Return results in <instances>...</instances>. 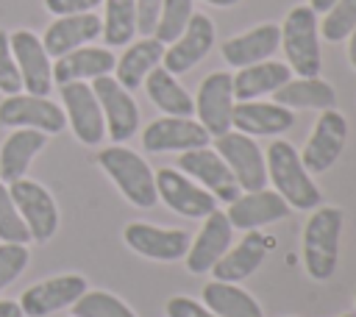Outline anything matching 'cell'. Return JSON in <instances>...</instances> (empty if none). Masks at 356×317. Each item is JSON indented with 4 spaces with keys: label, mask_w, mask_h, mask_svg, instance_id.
<instances>
[{
    "label": "cell",
    "mask_w": 356,
    "mask_h": 317,
    "mask_svg": "<svg viewBox=\"0 0 356 317\" xmlns=\"http://www.w3.org/2000/svg\"><path fill=\"white\" fill-rule=\"evenodd\" d=\"M267 178L275 192L289 203V209L312 211L320 206V189L312 181V172L303 167L300 153L286 139H273L264 156Z\"/></svg>",
    "instance_id": "6da1fadb"
},
{
    "label": "cell",
    "mask_w": 356,
    "mask_h": 317,
    "mask_svg": "<svg viewBox=\"0 0 356 317\" xmlns=\"http://www.w3.org/2000/svg\"><path fill=\"white\" fill-rule=\"evenodd\" d=\"M342 209L339 206H317L312 209L303 225V267L309 278L328 281L339 264V234H342Z\"/></svg>",
    "instance_id": "7a4b0ae2"
},
{
    "label": "cell",
    "mask_w": 356,
    "mask_h": 317,
    "mask_svg": "<svg viewBox=\"0 0 356 317\" xmlns=\"http://www.w3.org/2000/svg\"><path fill=\"white\" fill-rule=\"evenodd\" d=\"M97 164L103 167V172L114 181V186L120 189V195L136 206V209H150L156 206V178L150 164L131 147L125 145H111L103 147L97 153Z\"/></svg>",
    "instance_id": "3957f363"
},
{
    "label": "cell",
    "mask_w": 356,
    "mask_h": 317,
    "mask_svg": "<svg viewBox=\"0 0 356 317\" xmlns=\"http://www.w3.org/2000/svg\"><path fill=\"white\" fill-rule=\"evenodd\" d=\"M281 28V44L286 56V67L300 78L320 75L323 56H320V31H317V14L309 6H295L284 17Z\"/></svg>",
    "instance_id": "277c9868"
},
{
    "label": "cell",
    "mask_w": 356,
    "mask_h": 317,
    "mask_svg": "<svg viewBox=\"0 0 356 317\" xmlns=\"http://www.w3.org/2000/svg\"><path fill=\"white\" fill-rule=\"evenodd\" d=\"M217 156L228 164L231 175L236 178L242 192H256L267 186V164H264V153L256 145L253 136L239 133V131H225L220 136L211 139Z\"/></svg>",
    "instance_id": "5b68a950"
},
{
    "label": "cell",
    "mask_w": 356,
    "mask_h": 317,
    "mask_svg": "<svg viewBox=\"0 0 356 317\" xmlns=\"http://www.w3.org/2000/svg\"><path fill=\"white\" fill-rule=\"evenodd\" d=\"M345 142H348V120L342 111L334 108H325L320 111L303 150H300V161L303 167L312 172V175H320L325 170L334 167V161L342 156L345 150Z\"/></svg>",
    "instance_id": "8992f818"
},
{
    "label": "cell",
    "mask_w": 356,
    "mask_h": 317,
    "mask_svg": "<svg viewBox=\"0 0 356 317\" xmlns=\"http://www.w3.org/2000/svg\"><path fill=\"white\" fill-rule=\"evenodd\" d=\"M6 186H8V195H11L22 222L31 231V239L33 242L53 239V234L58 228V206H56L53 195L42 184L28 181V178H17Z\"/></svg>",
    "instance_id": "52a82bcc"
},
{
    "label": "cell",
    "mask_w": 356,
    "mask_h": 317,
    "mask_svg": "<svg viewBox=\"0 0 356 317\" xmlns=\"http://www.w3.org/2000/svg\"><path fill=\"white\" fill-rule=\"evenodd\" d=\"M192 100H195L197 122L209 131L211 139L225 133V131H231V117H234V106H236L231 72H222V70L209 72L200 81L197 95Z\"/></svg>",
    "instance_id": "ba28073f"
},
{
    "label": "cell",
    "mask_w": 356,
    "mask_h": 317,
    "mask_svg": "<svg viewBox=\"0 0 356 317\" xmlns=\"http://www.w3.org/2000/svg\"><path fill=\"white\" fill-rule=\"evenodd\" d=\"M89 86L100 103V111L106 120V133L117 145L131 139L139 128V106H136L134 95L125 86H120V81L114 75H100Z\"/></svg>",
    "instance_id": "9c48e42d"
},
{
    "label": "cell",
    "mask_w": 356,
    "mask_h": 317,
    "mask_svg": "<svg viewBox=\"0 0 356 317\" xmlns=\"http://www.w3.org/2000/svg\"><path fill=\"white\" fill-rule=\"evenodd\" d=\"M153 178H156V195L164 200V206H170L181 217L200 220V217H209L217 209L214 195L206 192L200 184H195L181 170L161 167L159 172H153Z\"/></svg>",
    "instance_id": "30bf717a"
},
{
    "label": "cell",
    "mask_w": 356,
    "mask_h": 317,
    "mask_svg": "<svg viewBox=\"0 0 356 317\" xmlns=\"http://www.w3.org/2000/svg\"><path fill=\"white\" fill-rule=\"evenodd\" d=\"M178 170L184 175H189L195 184H200L206 192H211L214 200L231 203L242 192L239 184H236V178L231 175L228 164L217 156V150H209V145L178 153Z\"/></svg>",
    "instance_id": "8fae6325"
},
{
    "label": "cell",
    "mask_w": 356,
    "mask_h": 317,
    "mask_svg": "<svg viewBox=\"0 0 356 317\" xmlns=\"http://www.w3.org/2000/svg\"><path fill=\"white\" fill-rule=\"evenodd\" d=\"M0 125L6 128H36L42 133H61L67 125L64 108L50 97L39 95H6L0 103Z\"/></svg>",
    "instance_id": "7c38bea8"
},
{
    "label": "cell",
    "mask_w": 356,
    "mask_h": 317,
    "mask_svg": "<svg viewBox=\"0 0 356 317\" xmlns=\"http://www.w3.org/2000/svg\"><path fill=\"white\" fill-rule=\"evenodd\" d=\"M8 44H11V56H14L19 78H22V89L28 95L47 97L53 89V64H50V56H47L42 39L33 31L22 28V31L8 33Z\"/></svg>",
    "instance_id": "4fadbf2b"
},
{
    "label": "cell",
    "mask_w": 356,
    "mask_h": 317,
    "mask_svg": "<svg viewBox=\"0 0 356 317\" xmlns=\"http://www.w3.org/2000/svg\"><path fill=\"white\" fill-rule=\"evenodd\" d=\"M61 103L75 139L81 145H100V139L106 136V120L92 86L86 81L61 83Z\"/></svg>",
    "instance_id": "5bb4252c"
},
{
    "label": "cell",
    "mask_w": 356,
    "mask_h": 317,
    "mask_svg": "<svg viewBox=\"0 0 356 317\" xmlns=\"http://www.w3.org/2000/svg\"><path fill=\"white\" fill-rule=\"evenodd\" d=\"M209 142V131L192 117H159L142 131V147L147 153H184Z\"/></svg>",
    "instance_id": "9a60e30c"
},
{
    "label": "cell",
    "mask_w": 356,
    "mask_h": 317,
    "mask_svg": "<svg viewBox=\"0 0 356 317\" xmlns=\"http://www.w3.org/2000/svg\"><path fill=\"white\" fill-rule=\"evenodd\" d=\"M86 278L78 273H64V275H53L47 281H39L33 286H28L22 292V298L17 300L25 317H47L58 309L72 306L83 292H86Z\"/></svg>",
    "instance_id": "2e32d148"
},
{
    "label": "cell",
    "mask_w": 356,
    "mask_h": 317,
    "mask_svg": "<svg viewBox=\"0 0 356 317\" xmlns=\"http://www.w3.org/2000/svg\"><path fill=\"white\" fill-rule=\"evenodd\" d=\"M211 47H214V22H211V17L192 14L184 33L164 47L161 67L178 78V75L189 72L195 64H200L209 56Z\"/></svg>",
    "instance_id": "e0dca14e"
},
{
    "label": "cell",
    "mask_w": 356,
    "mask_h": 317,
    "mask_svg": "<svg viewBox=\"0 0 356 317\" xmlns=\"http://www.w3.org/2000/svg\"><path fill=\"white\" fill-rule=\"evenodd\" d=\"M125 245L153 261H178L189 250V234L184 228H161L150 222H128L122 228Z\"/></svg>",
    "instance_id": "ac0fdd59"
},
{
    "label": "cell",
    "mask_w": 356,
    "mask_h": 317,
    "mask_svg": "<svg viewBox=\"0 0 356 317\" xmlns=\"http://www.w3.org/2000/svg\"><path fill=\"white\" fill-rule=\"evenodd\" d=\"M273 247H275V236L261 234L259 228L245 231V236L234 247H228L222 253V259L211 267L214 281H228V284L245 281L248 275H253L264 264V259H267V253Z\"/></svg>",
    "instance_id": "d6986e66"
},
{
    "label": "cell",
    "mask_w": 356,
    "mask_h": 317,
    "mask_svg": "<svg viewBox=\"0 0 356 317\" xmlns=\"http://www.w3.org/2000/svg\"><path fill=\"white\" fill-rule=\"evenodd\" d=\"M231 239H234V225L228 222L222 209H214L209 217H203V225H200L195 242H189V250L184 256L186 270L192 275L211 273V267L231 247Z\"/></svg>",
    "instance_id": "ffe728a7"
},
{
    "label": "cell",
    "mask_w": 356,
    "mask_h": 317,
    "mask_svg": "<svg viewBox=\"0 0 356 317\" xmlns=\"http://www.w3.org/2000/svg\"><path fill=\"white\" fill-rule=\"evenodd\" d=\"M225 217L234 228L253 231L270 222H278L289 217V203L275 192V189H256V192H239L225 209Z\"/></svg>",
    "instance_id": "44dd1931"
},
{
    "label": "cell",
    "mask_w": 356,
    "mask_h": 317,
    "mask_svg": "<svg viewBox=\"0 0 356 317\" xmlns=\"http://www.w3.org/2000/svg\"><path fill=\"white\" fill-rule=\"evenodd\" d=\"M103 31V22L97 14L92 11H83V14H64V17H56L44 36H42V44L47 50L50 58H58L70 50H78L89 42H95Z\"/></svg>",
    "instance_id": "7402d4cb"
},
{
    "label": "cell",
    "mask_w": 356,
    "mask_h": 317,
    "mask_svg": "<svg viewBox=\"0 0 356 317\" xmlns=\"http://www.w3.org/2000/svg\"><path fill=\"white\" fill-rule=\"evenodd\" d=\"M295 125V114L278 103L242 100L234 106L231 128L248 136H281Z\"/></svg>",
    "instance_id": "603a6c76"
},
{
    "label": "cell",
    "mask_w": 356,
    "mask_h": 317,
    "mask_svg": "<svg viewBox=\"0 0 356 317\" xmlns=\"http://www.w3.org/2000/svg\"><path fill=\"white\" fill-rule=\"evenodd\" d=\"M281 44V28L275 22H261L245 33H236L222 42V58L231 67H250L259 61H267Z\"/></svg>",
    "instance_id": "cb8c5ba5"
},
{
    "label": "cell",
    "mask_w": 356,
    "mask_h": 317,
    "mask_svg": "<svg viewBox=\"0 0 356 317\" xmlns=\"http://www.w3.org/2000/svg\"><path fill=\"white\" fill-rule=\"evenodd\" d=\"M114 53L108 47H92L83 44L78 50H70L56 58L53 64V83H72V81H95L100 75L114 72Z\"/></svg>",
    "instance_id": "d4e9b609"
},
{
    "label": "cell",
    "mask_w": 356,
    "mask_h": 317,
    "mask_svg": "<svg viewBox=\"0 0 356 317\" xmlns=\"http://www.w3.org/2000/svg\"><path fill=\"white\" fill-rule=\"evenodd\" d=\"M44 145H47V133L36 128H14L0 147V181L11 184L17 178H25L33 156Z\"/></svg>",
    "instance_id": "484cf974"
},
{
    "label": "cell",
    "mask_w": 356,
    "mask_h": 317,
    "mask_svg": "<svg viewBox=\"0 0 356 317\" xmlns=\"http://www.w3.org/2000/svg\"><path fill=\"white\" fill-rule=\"evenodd\" d=\"M164 47H167V44H161L156 36H142L139 42L128 44L125 53H122V56L117 58V64H114V78L120 81V86H125L128 92L139 89L142 81L147 78V72L161 64Z\"/></svg>",
    "instance_id": "4316f807"
},
{
    "label": "cell",
    "mask_w": 356,
    "mask_h": 317,
    "mask_svg": "<svg viewBox=\"0 0 356 317\" xmlns=\"http://www.w3.org/2000/svg\"><path fill=\"white\" fill-rule=\"evenodd\" d=\"M292 78V70L284 61H259L250 67H239L236 75H231L234 81V97L236 103L242 100H259L261 95H273L278 86H284Z\"/></svg>",
    "instance_id": "83f0119b"
},
{
    "label": "cell",
    "mask_w": 356,
    "mask_h": 317,
    "mask_svg": "<svg viewBox=\"0 0 356 317\" xmlns=\"http://www.w3.org/2000/svg\"><path fill=\"white\" fill-rule=\"evenodd\" d=\"M273 103L295 111V108H314V111H325L337 106V92L328 81H323L320 75L314 78H289L284 86H278L273 92Z\"/></svg>",
    "instance_id": "f1b7e54d"
},
{
    "label": "cell",
    "mask_w": 356,
    "mask_h": 317,
    "mask_svg": "<svg viewBox=\"0 0 356 317\" xmlns=\"http://www.w3.org/2000/svg\"><path fill=\"white\" fill-rule=\"evenodd\" d=\"M145 83V92L150 97V103L164 111L167 117H192L195 114V100L192 95L178 83V78L172 72H167L161 64L153 67L147 72V78L142 81Z\"/></svg>",
    "instance_id": "f546056e"
},
{
    "label": "cell",
    "mask_w": 356,
    "mask_h": 317,
    "mask_svg": "<svg viewBox=\"0 0 356 317\" xmlns=\"http://www.w3.org/2000/svg\"><path fill=\"white\" fill-rule=\"evenodd\" d=\"M203 306L214 311L217 317H264L261 306L250 292H245L239 284L228 281H209L203 286Z\"/></svg>",
    "instance_id": "4dcf8cb0"
},
{
    "label": "cell",
    "mask_w": 356,
    "mask_h": 317,
    "mask_svg": "<svg viewBox=\"0 0 356 317\" xmlns=\"http://www.w3.org/2000/svg\"><path fill=\"white\" fill-rule=\"evenodd\" d=\"M103 42L106 47L131 44L136 33V6L134 0H103Z\"/></svg>",
    "instance_id": "1f68e13d"
},
{
    "label": "cell",
    "mask_w": 356,
    "mask_h": 317,
    "mask_svg": "<svg viewBox=\"0 0 356 317\" xmlns=\"http://www.w3.org/2000/svg\"><path fill=\"white\" fill-rule=\"evenodd\" d=\"M72 317H136L128 303L103 289H86L72 303Z\"/></svg>",
    "instance_id": "d6a6232c"
},
{
    "label": "cell",
    "mask_w": 356,
    "mask_h": 317,
    "mask_svg": "<svg viewBox=\"0 0 356 317\" xmlns=\"http://www.w3.org/2000/svg\"><path fill=\"white\" fill-rule=\"evenodd\" d=\"M195 8H192V0H164L161 3V14H159V22H156V31L153 36L161 42V44H170L175 42L184 28L189 25Z\"/></svg>",
    "instance_id": "836d02e7"
},
{
    "label": "cell",
    "mask_w": 356,
    "mask_h": 317,
    "mask_svg": "<svg viewBox=\"0 0 356 317\" xmlns=\"http://www.w3.org/2000/svg\"><path fill=\"white\" fill-rule=\"evenodd\" d=\"M353 28H356V0H337L317 25L320 36L328 42H345Z\"/></svg>",
    "instance_id": "e575fe53"
},
{
    "label": "cell",
    "mask_w": 356,
    "mask_h": 317,
    "mask_svg": "<svg viewBox=\"0 0 356 317\" xmlns=\"http://www.w3.org/2000/svg\"><path fill=\"white\" fill-rule=\"evenodd\" d=\"M0 242H17V245L31 242V231L22 222L17 206L8 195V186L3 181H0Z\"/></svg>",
    "instance_id": "d590c367"
},
{
    "label": "cell",
    "mask_w": 356,
    "mask_h": 317,
    "mask_svg": "<svg viewBox=\"0 0 356 317\" xmlns=\"http://www.w3.org/2000/svg\"><path fill=\"white\" fill-rule=\"evenodd\" d=\"M31 250L28 245H17V242H0V292L19 278V273L28 267Z\"/></svg>",
    "instance_id": "8d00e7d4"
},
{
    "label": "cell",
    "mask_w": 356,
    "mask_h": 317,
    "mask_svg": "<svg viewBox=\"0 0 356 317\" xmlns=\"http://www.w3.org/2000/svg\"><path fill=\"white\" fill-rule=\"evenodd\" d=\"M0 92L3 95H19L22 92V78L17 70V61L11 56L8 33L0 31Z\"/></svg>",
    "instance_id": "74e56055"
},
{
    "label": "cell",
    "mask_w": 356,
    "mask_h": 317,
    "mask_svg": "<svg viewBox=\"0 0 356 317\" xmlns=\"http://www.w3.org/2000/svg\"><path fill=\"white\" fill-rule=\"evenodd\" d=\"M161 3L164 0H134V6H136V33L153 36L159 14H161Z\"/></svg>",
    "instance_id": "f35d334b"
},
{
    "label": "cell",
    "mask_w": 356,
    "mask_h": 317,
    "mask_svg": "<svg viewBox=\"0 0 356 317\" xmlns=\"http://www.w3.org/2000/svg\"><path fill=\"white\" fill-rule=\"evenodd\" d=\"M167 317H217V314L209 311L200 300H192L186 295H172L167 300Z\"/></svg>",
    "instance_id": "ab89813d"
},
{
    "label": "cell",
    "mask_w": 356,
    "mask_h": 317,
    "mask_svg": "<svg viewBox=\"0 0 356 317\" xmlns=\"http://www.w3.org/2000/svg\"><path fill=\"white\" fill-rule=\"evenodd\" d=\"M103 0H44V8L56 17L64 14H83V11H95Z\"/></svg>",
    "instance_id": "60d3db41"
},
{
    "label": "cell",
    "mask_w": 356,
    "mask_h": 317,
    "mask_svg": "<svg viewBox=\"0 0 356 317\" xmlns=\"http://www.w3.org/2000/svg\"><path fill=\"white\" fill-rule=\"evenodd\" d=\"M0 317H25L17 300H0Z\"/></svg>",
    "instance_id": "b9f144b4"
},
{
    "label": "cell",
    "mask_w": 356,
    "mask_h": 317,
    "mask_svg": "<svg viewBox=\"0 0 356 317\" xmlns=\"http://www.w3.org/2000/svg\"><path fill=\"white\" fill-rule=\"evenodd\" d=\"M348 61H350V67L356 70V28L348 33Z\"/></svg>",
    "instance_id": "7bdbcfd3"
},
{
    "label": "cell",
    "mask_w": 356,
    "mask_h": 317,
    "mask_svg": "<svg viewBox=\"0 0 356 317\" xmlns=\"http://www.w3.org/2000/svg\"><path fill=\"white\" fill-rule=\"evenodd\" d=\"M334 3H337V0H309V8H312L314 14H325Z\"/></svg>",
    "instance_id": "ee69618b"
},
{
    "label": "cell",
    "mask_w": 356,
    "mask_h": 317,
    "mask_svg": "<svg viewBox=\"0 0 356 317\" xmlns=\"http://www.w3.org/2000/svg\"><path fill=\"white\" fill-rule=\"evenodd\" d=\"M209 6H217V8H231V6H236L239 0H206Z\"/></svg>",
    "instance_id": "f6af8a7d"
},
{
    "label": "cell",
    "mask_w": 356,
    "mask_h": 317,
    "mask_svg": "<svg viewBox=\"0 0 356 317\" xmlns=\"http://www.w3.org/2000/svg\"><path fill=\"white\" fill-rule=\"evenodd\" d=\"M339 317H356V311H345V314H339Z\"/></svg>",
    "instance_id": "bcb514c9"
},
{
    "label": "cell",
    "mask_w": 356,
    "mask_h": 317,
    "mask_svg": "<svg viewBox=\"0 0 356 317\" xmlns=\"http://www.w3.org/2000/svg\"><path fill=\"white\" fill-rule=\"evenodd\" d=\"M353 295H356V292H353Z\"/></svg>",
    "instance_id": "7dc6e473"
}]
</instances>
